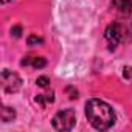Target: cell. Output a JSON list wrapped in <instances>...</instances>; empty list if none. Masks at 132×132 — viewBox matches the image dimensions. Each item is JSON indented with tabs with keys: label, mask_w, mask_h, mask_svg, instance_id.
<instances>
[{
	"label": "cell",
	"mask_w": 132,
	"mask_h": 132,
	"mask_svg": "<svg viewBox=\"0 0 132 132\" xmlns=\"http://www.w3.org/2000/svg\"><path fill=\"white\" fill-rule=\"evenodd\" d=\"M75 123H76V115L72 109L61 110L53 117V127L56 130H70L73 129Z\"/></svg>",
	"instance_id": "7a4b0ae2"
},
{
	"label": "cell",
	"mask_w": 132,
	"mask_h": 132,
	"mask_svg": "<svg viewBox=\"0 0 132 132\" xmlns=\"http://www.w3.org/2000/svg\"><path fill=\"white\" fill-rule=\"evenodd\" d=\"M0 79H2V89H3L5 93H14L22 86L20 76L14 72H10V70H3Z\"/></svg>",
	"instance_id": "3957f363"
},
{
	"label": "cell",
	"mask_w": 132,
	"mask_h": 132,
	"mask_svg": "<svg viewBox=\"0 0 132 132\" xmlns=\"http://www.w3.org/2000/svg\"><path fill=\"white\" fill-rule=\"evenodd\" d=\"M14 36H20V27H16L14 28Z\"/></svg>",
	"instance_id": "8fae6325"
},
{
	"label": "cell",
	"mask_w": 132,
	"mask_h": 132,
	"mask_svg": "<svg viewBox=\"0 0 132 132\" xmlns=\"http://www.w3.org/2000/svg\"><path fill=\"white\" fill-rule=\"evenodd\" d=\"M14 117H16V112H14L13 109H10L8 106H3V107H2V120H3L5 123L14 120Z\"/></svg>",
	"instance_id": "52a82bcc"
},
{
	"label": "cell",
	"mask_w": 132,
	"mask_h": 132,
	"mask_svg": "<svg viewBox=\"0 0 132 132\" xmlns=\"http://www.w3.org/2000/svg\"><path fill=\"white\" fill-rule=\"evenodd\" d=\"M10 2V0H2V3H8Z\"/></svg>",
	"instance_id": "7c38bea8"
},
{
	"label": "cell",
	"mask_w": 132,
	"mask_h": 132,
	"mask_svg": "<svg viewBox=\"0 0 132 132\" xmlns=\"http://www.w3.org/2000/svg\"><path fill=\"white\" fill-rule=\"evenodd\" d=\"M104 36H106V40H107V44H109V48H110V50H115L117 45H118V44L121 42V39H123V28H121V25H120V23H110V25L106 28Z\"/></svg>",
	"instance_id": "277c9868"
},
{
	"label": "cell",
	"mask_w": 132,
	"mask_h": 132,
	"mask_svg": "<svg viewBox=\"0 0 132 132\" xmlns=\"http://www.w3.org/2000/svg\"><path fill=\"white\" fill-rule=\"evenodd\" d=\"M113 5L121 13H129L132 10V0H113Z\"/></svg>",
	"instance_id": "8992f818"
},
{
	"label": "cell",
	"mask_w": 132,
	"mask_h": 132,
	"mask_svg": "<svg viewBox=\"0 0 132 132\" xmlns=\"http://www.w3.org/2000/svg\"><path fill=\"white\" fill-rule=\"evenodd\" d=\"M53 100H54V96H53V95H50V96H48L47 93H42V95H37L34 101H36V103H39L42 107H45V106H47L48 103H51Z\"/></svg>",
	"instance_id": "ba28073f"
},
{
	"label": "cell",
	"mask_w": 132,
	"mask_h": 132,
	"mask_svg": "<svg viewBox=\"0 0 132 132\" xmlns=\"http://www.w3.org/2000/svg\"><path fill=\"white\" fill-rule=\"evenodd\" d=\"M36 82H37L39 87H48V86H50V79H48L47 76H39Z\"/></svg>",
	"instance_id": "9c48e42d"
},
{
	"label": "cell",
	"mask_w": 132,
	"mask_h": 132,
	"mask_svg": "<svg viewBox=\"0 0 132 132\" xmlns=\"http://www.w3.org/2000/svg\"><path fill=\"white\" fill-rule=\"evenodd\" d=\"M86 117L98 130H107L115 124V112L103 100L92 98L86 103Z\"/></svg>",
	"instance_id": "6da1fadb"
},
{
	"label": "cell",
	"mask_w": 132,
	"mask_h": 132,
	"mask_svg": "<svg viewBox=\"0 0 132 132\" xmlns=\"http://www.w3.org/2000/svg\"><path fill=\"white\" fill-rule=\"evenodd\" d=\"M44 40H42V37H37V36H30L28 37V44L30 45H33V44H42Z\"/></svg>",
	"instance_id": "30bf717a"
},
{
	"label": "cell",
	"mask_w": 132,
	"mask_h": 132,
	"mask_svg": "<svg viewBox=\"0 0 132 132\" xmlns=\"http://www.w3.org/2000/svg\"><path fill=\"white\" fill-rule=\"evenodd\" d=\"M22 65H27V67H33V69H42L47 65V61L40 56H28L25 59H22L20 62Z\"/></svg>",
	"instance_id": "5b68a950"
}]
</instances>
